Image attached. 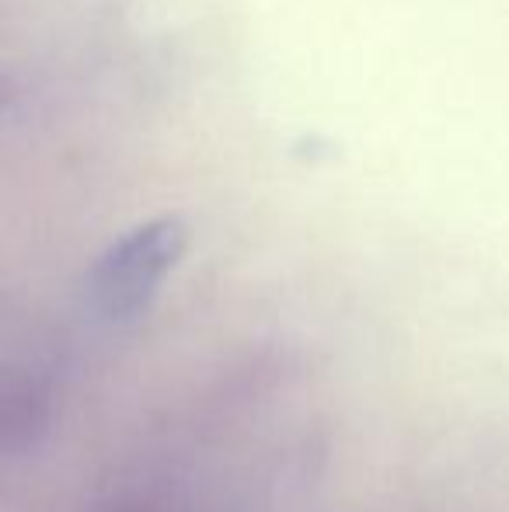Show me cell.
Returning a JSON list of instances; mask_svg holds the SVG:
<instances>
[{
  "mask_svg": "<svg viewBox=\"0 0 509 512\" xmlns=\"http://www.w3.org/2000/svg\"><path fill=\"white\" fill-rule=\"evenodd\" d=\"M88 512H248L227 488L199 481L192 467H147L123 478Z\"/></svg>",
  "mask_w": 509,
  "mask_h": 512,
  "instance_id": "2",
  "label": "cell"
},
{
  "mask_svg": "<svg viewBox=\"0 0 509 512\" xmlns=\"http://www.w3.org/2000/svg\"><path fill=\"white\" fill-rule=\"evenodd\" d=\"M178 251H182V230L175 223L164 220L136 230L119 248L109 251V258H102V265L91 276V310L109 324L133 321L161 290Z\"/></svg>",
  "mask_w": 509,
  "mask_h": 512,
  "instance_id": "1",
  "label": "cell"
}]
</instances>
